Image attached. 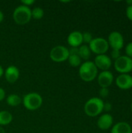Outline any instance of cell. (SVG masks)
<instances>
[{"label": "cell", "mask_w": 132, "mask_h": 133, "mask_svg": "<svg viewBox=\"0 0 132 133\" xmlns=\"http://www.w3.org/2000/svg\"><path fill=\"white\" fill-rule=\"evenodd\" d=\"M98 74V69L93 62L86 61L81 64L79 69V75L82 80L85 82H92Z\"/></svg>", "instance_id": "obj_1"}, {"label": "cell", "mask_w": 132, "mask_h": 133, "mask_svg": "<svg viewBox=\"0 0 132 133\" xmlns=\"http://www.w3.org/2000/svg\"><path fill=\"white\" fill-rule=\"evenodd\" d=\"M103 101L99 97H92L89 99L84 105V111L89 117H96L103 111Z\"/></svg>", "instance_id": "obj_2"}, {"label": "cell", "mask_w": 132, "mask_h": 133, "mask_svg": "<svg viewBox=\"0 0 132 133\" xmlns=\"http://www.w3.org/2000/svg\"><path fill=\"white\" fill-rule=\"evenodd\" d=\"M12 18L18 25H25L28 23L32 18L30 8L23 5H19L14 9Z\"/></svg>", "instance_id": "obj_3"}, {"label": "cell", "mask_w": 132, "mask_h": 133, "mask_svg": "<svg viewBox=\"0 0 132 133\" xmlns=\"http://www.w3.org/2000/svg\"><path fill=\"white\" fill-rule=\"evenodd\" d=\"M22 102L25 108L27 110L36 111L41 107L43 104V98L38 93L31 92L23 96Z\"/></svg>", "instance_id": "obj_4"}, {"label": "cell", "mask_w": 132, "mask_h": 133, "mask_svg": "<svg viewBox=\"0 0 132 133\" xmlns=\"http://www.w3.org/2000/svg\"><path fill=\"white\" fill-rule=\"evenodd\" d=\"M88 46L91 52H93L97 55H105V53L108 51L110 47L107 41L103 37L93 38Z\"/></svg>", "instance_id": "obj_5"}, {"label": "cell", "mask_w": 132, "mask_h": 133, "mask_svg": "<svg viewBox=\"0 0 132 133\" xmlns=\"http://www.w3.org/2000/svg\"><path fill=\"white\" fill-rule=\"evenodd\" d=\"M69 56L68 48L63 45H57L50 51V58L54 62H63L68 60Z\"/></svg>", "instance_id": "obj_6"}, {"label": "cell", "mask_w": 132, "mask_h": 133, "mask_svg": "<svg viewBox=\"0 0 132 133\" xmlns=\"http://www.w3.org/2000/svg\"><path fill=\"white\" fill-rule=\"evenodd\" d=\"M114 68L121 74H128L132 71V58L122 55L114 61Z\"/></svg>", "instance_id": "obj_7"}, {"label": "cell", "mask_w": 132, "mask_h": 133, "mask_svg": "<svg viewBox=\"0 0 132 133\" xmlns=\"http://www.w3.org/2000/svg\"><path fill=\"white\" fill-rule=\"evenodd\" d=\"M107 42L113 50H121L124 46L123 35L117 31H113L108 37Z\"/></svg>", "instance_id": "obj_8"}, {"label": "cell", "mask_w": 132, "mask_h": 133, "mask_svg": "<svg viewBox=\"0 0 132 133\" xmlns=\"http://www.w3.org/2000/svg\"><path fill=\"white\" fill-rule=\"evenodd\" d=\"M93 62L96 66V68L101 69L102 71H108L112 65L111 59L107 55H96Z\"/></svg>", "instance_id": "obj_9"}, {"label": "cell", "mask_w": 132, "mask_h": 133, "mask_svg": "<svg viewBox=\"0 0 132 133\" xmlns=\"http://www.w3.org/2000/svg\"><path fill=\"white\" fill-rule=\"evenodd\" d=\"M97 81H98V84L101 88H107L112 84L114 81V75L109 70L102 71L98 75Z\"/></svg>", "instance_id": "obj_10"}, {"label": "cell", "mask_w": 132, "mask_h": 133, "mask_svg": "<svg viewBox=\"0 0 132 133\" xmlns=\"http://www.w3.org/2000/svg\"><path fill=\"white\" fill-rule=\"evenodd\" d=\"M67 42L71 48H79L82 44V33L78 30L71 32L68 37Z\"/></svg>", "instance_id": "obj_11"}, {"label": "cell", "mask_w": 132, "mask_h": 133, "mask_svg": "<svg viewBox=\"0 0 132 133\" xmlns=\"http://www.w3.org/2000/svg\"><path fill=\"white\" fill-rule=\"evenodd\" d=\"M4 76L8 83H14L19 77V70L15 65H9L5 71H4Z\"/></svg>", "instance_id": "obj_12"}, {"label": "cell", "mask_w": 132, "mask_h": 133, "mask_svg": "<svg viewBox=\"0 0 132 133\" xmlns=\"http://www.w3.org/2000/svg\"><path fill=\"white\" fill-rule=\"evenodd\" d=\"M117 86L121 90L132 88V76L128 74H121L116 79Z\"/></svg>", "instance_id": "obj_13"}, {"label": "cell", "mask_w": 132, "mask_h": 133, "mask_svg": "<svg viewBox=\"0 0 132 133\" xmlns=\"http://www.w3.org/2000/svg\"><path fill=\"white\" fill-rule=\"evenodd\" d=\"M114 123V119L112 115L108 113L102 115L97 120V126L102 130L109 129Z\"/></svg>", "instance_id": "obj_14"}, {"label": "cell", "mask_w": 132, "mask_h": 133, "mask_svg": "<svg viewBox=\"0 0 132 133\" xmlns=\"http://www.w3.org/2000/svg\"><path fill=\"white\" fill-rule=\"evenodd\" d=\"M131 125L125 122H120L114 125L111 129V133H131Z\"/></svg>", "instance_id": "obj_15"}, {"label": "cell", "mask_w": 132, "mask_h": 133, "mask_svg": "<svg viewBox=\"0 0 132 133\" xmlns=\"http://www.w3.org/2000/svg\"><path fill=\"white\" fill-rule=\"evenodd\" d=\"M12 115L8 111H0V126L7 125L10 124L12 121Z\"/></svg>", "instance_id": "obj_16"}, {"label": "cell", "mask_w": 132, "mask_h": 133, "mask_svg": "<svg viewBox=\"0 0 132 133\" xmlns=\"http://www.w3.org/2000/svg\"><path fill=\"white\" fill-rule=\"evenodd\" d=\"M79 51V56L81 59L83 60H88L90 58L91 55V51L87 44H82L80 47L78 48Z\"/></svg>", "instance_id": "obj_17"}, {"label": "cell", "mask_w": 132, "mask_h": 133, "mask_svg": "<svg viewBox=\"0 0 132 133\" xmlns=\"http://www.w3.org/2000/svg\"><path fill=\"white\" fill-rule=\"evenodd\" d=\"M21 102H22L21 97L16 94H10L6 98V103L11 107H17L21 104Z\"/></svg>", "instance_id": "obj_18"}, {"label": "cell", "mask_w": 132, "mask_h": 133, "mask_svg": "<svg viewBox=\"0 0 132 133\" xmlns=\"http://www.w3.org/2000/svg\"><path fill=\"white\" fill-rule=\"evenodd\" d=\"M68 63L72 67H78L80 66L82 64V59L79 56V55H69L68 58Z\"/></svg>", "instance_id": "obj_19"}, {"label": "cell", "mask_w": 132, "mask_h": 133, "mask_svg": "<svg viewBox=\"0 0 132 133\" xmlns=\"http://www.w3.org/2000/svg\"><path fill=\"white\" fill-rule=\"evenodd\" d=\"M44 15V11L40 7H35L31 10V16L34 19H40Z\"/></svg>", "instance_id": "obj_20"}, {"label": "cell", "mask_w": 132, "mask_h": 133, "mask_svg": "<svg viewBox=\"0 0 132 133\" xmlns=\"http://www.w3.org/2000/svg\"><path fill=\"white\" fill-rule=\"evenodd\" d=\"M93 36L89 32H85L82 34V43H85L86 44H89V43L93 41Z\"/></svg>", "instance_id": "obj_21"}, {"label": "cell", "mask_w": 132, "mask_h": 133, "mask_svg": "<svg viewBox=\"0 0 132 133\" xmlns=\"http://www.w3.org/2000/svg\"><path fill=\"white\" fill-rule=\"evenodd\" d=\"M125 52H126V55H127L128 57L132 58V42L129 43V44L126 46Z\"/></svg>", "instance_id": "obj_22"}, {"label": "cell", "mask_w": 132, "mask_h": 133, "mask_svg": "<svg viewBox=\"0 0 132 133\" xmlns=\"http://www.w3.org/2000/svg\"><path fill=\"white\" fill-rule=\"evenodd\" d=\"M109 95V90L108 88H101L100 90V96L103 98L107 97Z\"/></svg>", "instance_id": "obj_23"}, {"label": "cell", "mask_w": 132, "mask_h": 133, "mask_svg": "<svg viewBox=\"0 0 132 133\" xmlns=\"http://www.w3.org/2000/svg\"><path fill=\"white\" fill-rule=\"evenodd\" d=\"M121 51L119 50H113L111 51V57L112 58H114V60L117 59L119 57H121Z\"/></svg>", "instance_id": "obj_24"}, {"label": "cell", "mask_w": 132, "mask_h": 133, "mask_svg": "<svg viewBox=\"0 0 132 133\" xmlns=\"http://www.w3.org/2000/svg\"><path fill=\"white\" fill-rule=\"evenodd\" d=\"M126 16L128 18V19L132 21V5H129V6L127 7V9H126Z\"/></svg>", "instance_id": "obj_25"}, {"label": "cell", "mask_w": 132, "mask_h": 133, "mask_svg": "<svg viewBox=\"0 0 132 133\" xmlns=\"http://www.w3.org/2000/svg\"><path fill=\"white\" fill-rule=\"evenodd\" d=\"M34 2H35L34 0H23V1H21L22 5H25V6H27V7H30V6L32 5Z\"/></svg>", "instance_id": "obj_26"}, {"label": "cell", "mask_w": 132, "mask_h": 133, "mask_svg": "<svg viewBox=\"0 0 132 133\" xmlns=\"http://www.w3.org/2000/svg\"><path fill=\"white\" fill-rule=\"evenodd\" d=\"M112 109V105L110 103H104L103 104V110L107 112L108 111H110Z\"/></svg>", "instance_id": "obj_27"}, {"label": "cell", "mask_w": 132, "mask_h": 133, "mask_svg": "<svg viewBox=\"0 0 132 133\" xmlns=\"http://www.w3.org/2000/svg\"><path fill=\"white\" fill-rule=\"evenodd\" d=\"M5 97V92L2 88L0 87V101H3Z\"/></svg>", "instance_id": "obj_28"}, {"label": "cell", "mask_w": 132, "mask_h": 133, "mask_svg": "<svg viewBox=\"0 0 132 133\" xmlns=\"http://www.w3.org/2000/svg\"><path fill=\"white\" fill-rule=\"evenodd\" d=\"M4 19V14L3 12L0 10V23H2Z\"/></svg>", "instance_id": "obj_29"}, {"label": "cell", "mask_w": 132, "mask_h": 133, "mask_svg": "<svg viewBox=\"0 0 132 133\" xmlns=\"http://www.w3.org/2000/svg\"><path fill=\"white\" fill-rule=\"evenodd\" d=\"M3 75H4V69H3L2 66L0 65V78H1Z\"/></svg>", "instance_id": "obj_30"}, {"label": "cell", "mask_w": 132, "mask_h": 133, "mask_svg": "<svg viewBox=\"0 0 132 133\" xmlns=\"http://www.w3.org/2000/svg\"><path fill=\"white\" fill-rule=\"evenodd\" d=\"M126 3L128 4V6H129V5H132V0L126 1Z\"/></svg>", "instance_id": "obj_31"}, {"label": "cell", "mask_w": 132, "mask_h": 133, "mask_svg": "<svg viewBox=\"0 0 132 133\" xmlns=\"http://www.w3.org/2000/svg\"><path fill=\"white\" fill-rule=\"evenodd\" d=\"M0 133H5V130H4V129H3L2 126H0Z\"/></svg>", "instance_id": "obj_32"}, {"label": "cell", "mask_w": 132, "mask_h": 133, "mask_svg": "<svg viewBox=\"0 0 132 133\" xmlns=\"http://www.w3.org/2000/svg\"><path fill=\"white\" fill-rule=\"evenodd\" d=\"M131 112H132V103H131Z\"/></svg>", "instance_id": "obj_33"}]
</instances>
